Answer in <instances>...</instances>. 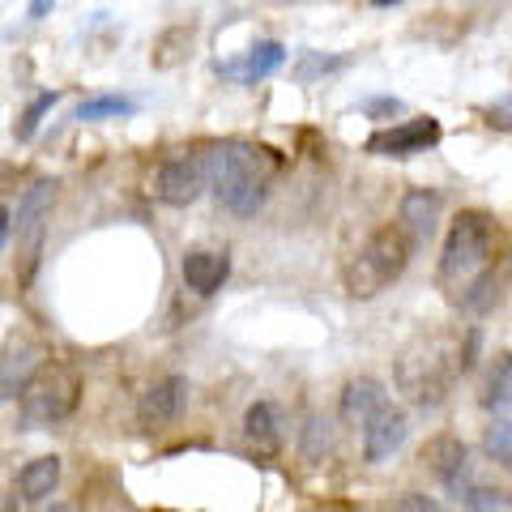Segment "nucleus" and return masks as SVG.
I'll use <instances>...</instances> for the list:
<instances>
[{
    "label": "nucleus",
    "mask_w": 512,
    "mask_h": 512,
    "mask_svg": "<svg viewBox=\"0 0 512 512\" xmlns=\"http://www.w3.org/2000/svg\"><path fill=\"white\" fill-rule=\"evenodd\" d=\"M205 188L218 192L235 218H252L269 201V184H274V154L252 146V141H214L201 154Z\"/></svg>",
    "instance_id": "obj_1"
},
{
    "label": "nucleus",
    "mask_w": 512,
    "mask_h": 512,
    "mask_svg": "<svg viewBox=\"0 0 512 512\" xmlns=\"http://www.w3.org/2000/svg\"><path fill=\"white\" fill-rule=\"evenodd\" d=\"M474 346H478V338H470L466 350L448 346V342L436 338V342H419L414 350H406V355L397 359V384H402V393L419 410L444 406V397H448V389H453V380L470 372Z\"/></svg>",
    "instance_id": "obj_2"
},
{
    "label": "nucleus",
    "mask_w": 512,
    "mask_h": 512,
    "mask_svg": "<svg viewBox=\"0 0 512 512\" xmlns=\"http://www.w3.org/2000/svg\"><path fill=\"white\" fill-rule=\"evenodd\" d=\"M495 239H500V227H495V218L487 210H466L453 218L440 248V282L448 291L457 295L478 274H487L495 265Z\"/></svg>",
    "instance_id": "obj_3"
},
{
    "label": "nucleus",
    "mask_w": 512,
    "mask_h": 512,
    "mask_svg": "<svg viewBox=\"0 0 512 512\" xmlns=\"http://www.w3.org/2000/svg\"><path fill=\"white\" fill-rule=\"evenodd\" d=\"M410 239L402 235L389 222V227H380L367 235V244L350 256L346 269H342V286H346V295L350 299H376L380 291H389V286L406 274V265H410Z\"/></svg>",
    "instance_id": "obj_4"
},
{
    "label": "nucleus",
    "mask_w": 512,
    "mask_h": 512,
    "mask_svg": "<svg viewBox=\"0 0 512 512\" xmlns=\"http://www.w3.org/2000/svg\"><path fill=\"white\" fill-rule=\"evenodd\" d=\"M82 406V376L69 363H43L22 384V419L30 427H56Z\"/></svg>",
    "instance_id": "obj_5"
},
{
    "label": "nucleus",
    "mask_w": 512,
    "mask_h": 512,
    "mask_svg": "<svg viewBox=\"0 0 512 512\" xmlns=\"http://www.w3.org/2000/svg\"><path fill=\"white\" fill-rule=\"evenodd\" d=\"M56 180H35L22 201H18V278L30 282L39 269V256H43V235H47V218H52V205H56Z\"/></svg>",
    "instance_id": "obj_6"
},
{
    "label": "nucleus",
    "mask_w": 512,
    "mask_h": 512,
    "mask_svg": "<svg viewBox=\"0 0 512 512\" xmlns=\"http://www.w3.org/2000/svg\"><path fill=\"white\" fill-rule=\"evenodd\" d=\"M440 137H444V128L436 116H414V120H397L389 128H376V133L363 141V150L376 158H414V154L436 150Z\"/></svg>",
    "instance_id": "obj_7"
},
{
    "label": "nucleus",
    "mask_w": 512,
    "mask_h": 512,
    "mask_svg": "<svg viewBox=\"0 0 512 512\" xmlns=\"http://www.w3.org/2000/svg\"><path fill=\"white\" fill-rule=\"evenodd\" d=\"M205 192V167L201 154H175L154 171V197L171 205V210H188Z\"/></svg>",
    "instance_id": "obj_8"
},
{
    "label": "nucleus",
    "mask_w": 512,
    "mask_h": 512,
    "mask_svg": "<svg viewBox=\"0 0 512 512\" xmlns=\"http://www.w3.org/2000/svg\"><path fill=\"white\" fill-rule=\"evenodd\" d=\"M188 406V376L171 372V376H158L146 393L137 397V427L141 431H163L184 414Z\"/></svg>",
    "instance_id": "obj_9"
},
{
    "label": "nucleus",
    "mask_w": 512,
    "mask_h": 512,
    "mask_svg": "<svg viewBox=\"0 0 512 512\" xmlns=\"http://www.w3.org/2000/svg\"><path fill=\"white\" fill-rule=\"evenodd\" d=\"M423 461L431 466V474L440 478V487L448 495H466L474 487V470H470V448L461 436H436L423 448Z\"/></svg>",
    "instance_id": "obj_10"
},
{
    "label": "nucleus",
    "mask_w": 512,
    "mask_h": 512,
    "mask_svg": "<svg viewBox=\"0 0 512 512\" xmlns=\"http://www.w3.org/2000/svg\"><path fill=\"white\" fill-rule=\"evenodd\" d=\"M440 214H444V201L436 188H410L402 197V222H393V227L410 239V248H419L427 239H436Z\"/></svg>",
    "instance_id": "obj_11"
},
{
    "label": "nucleus",
    "mask_w": 512,
    "mask_h": 512,
    "mask_svg": "<svg viewBox=\"0 0 512 512\" xmlns=\"http://www.w3.org/2000/svg\"><path fill=\"white\" fill-rule=\"evenodd\" d=\"M410 436V419H406V410H397V406H384L372 423L363 427V461H372V466H380V461H389L397 448L406 444Z\"/></svg>",
    "instance_id": "obj_12"
},
{
    "label": "nucleus",
    "mask_w": 512,
    "mask_h": 512,
    "mask_svg": "<svg viewBox=\"0 0 512 512\" xmlns=\"http://www.w3.org/2000/svg\"><path fill=\"white\" fill-rule=\"evenodd\" d=\"M384 406H393V402H389V389H384V384H380L376 376H359V380H350L346 389H342L338 419H342L346 427L363 431V427L372 423V419H376V414H380Z\"/></svg>",
    "instance_id": "obj_13"
},
{
    "label": "nucleus",
    "mask_w": 512,
    "mask_h": 512,
    "mask_svg": "<svg viewBox=\"0 0 512 512\" xmlns=\"http://www.w3.org/2000/svg\"><path fill=\"white\" fill-rule=\"evenodd\" d=\"M180 274H184L188 291L214 295V291H222V282L231 278V252L227 248H192V252H184Z\"/></svg>",
    "instance_id": "obj_14"
},
{
    "label": "nucleus",
    "mask_w": 512,
    "mask_h": 512,
    "mask_svg": "<svg viewBox=\"0 0 512 512\" xmlns=\"http://www.w3.org/2000/svg\"><path fill=\"white\" fill-rule=\"evenodd\" d=\"M282 64H286V47L278 39H269V43H256L252 52H244V60L218 64V73L222 77H235L239 86H256V82H265L269 73H278Z\"/></svg>",
    "instance_id": "obj_15"
},
{
    "label": "nucleus",
    "mask_w": 512,
    "mask_h": 512,
    "mask_svg": "<svg viewBox=\"0 0 512 512\" xmlns=\"http://www.w3.org/2000/svg\"><path fill=\"white\" fill-rule=\"evenodd\" d=\"M244 440L252 444L256 457H278L282 453V414L274 402H252L244 410Z\"/></svg>",
    "instance_id": "obj_16"
},
{
    "label": "nucleus",
    "mask_w": 512,
    "mask_h": 512,
    "mask_svg": "<svg viewBox=\"0 0 512 512\" xmlns=\"http://www.w3.org/2000/svg\"><path fill=\"white\" fill-rule=\"evenodd\" d=\"M60 474H64V466H60V457H56V453L26 461L22 474H18V491H22V500L39 504V500H47V495H56Z\"/></svg>",
    "instance_id": "obj_17"
},
{
    "label": "nucleus",
    "mask_w": 512,
    "mask_h": 512,
    "mask_svg": "<svg viewBox=\"0 0 512 512\" xmlns=\"http://www.w3.org/2000/svg\"><path fill=\"white\" fill-rule=\"evenodd\" d=\"M500 286H504V265L500 269H487V274H478L470 286H461L457 291V303L461 308H466L470 316H487L495 303H500Z\"/></svg>",
    "instance_id": "obj_18"
},
{
    "label": "nucleus",
    "mask_w": 512,
    "mask_h": 512,
    "mask_svg": "<svg viewBox=\"0 0 512 512\" xmlns=\"http://www.w3.org/2000/svg\"><path fill=\"white\" fill-rule=\"evenodd\" d=\"M483 406H487L491 419H512V414H508V410H512V363H508V355L495 359V372H491V380H487Z\"/></svg>",
    "instance_id": "obj_19"
},
{
    "label": "nucleus",
    "mask_w": 512,
    "mask_h": 512,
    "mask_svg": "<svg viewBox=\"0 0 512 512\" xmlns=\"http://www.w3.org/2000/svg\"><path fill=\"white\" fill-rule=\"evenodd\" d=\"M137 111V99H128V94H94L77 107L73 120H124Z\"/></svg>",
    "instance_id": "obj_20"
},
{
    "label": "nucleus",
    "mask_w": 512,
    "mask_h": 512,
    "mask_svg": "<svg viewBox=\"0 0 512 512\" xmlns=\"http://www.w3.org/2000/svg\"><path fill=\"white\" fill-rule=\"evenodd\" d=\"M299 440H303V457H308V461H325L333 453V419H325V414H308Z\"/></svg>",
    "instance_id": "obj_21"
},
{
    "label": "nucleus",
    "mask_w": 512,
    "mask_h": 512,
    "mask_svg": "<svg viewBox=\"0 0 512 512\" xmlns=\"http://www.w3.org/2000/svg\"><path fill=\"white\" fill-rule=\"evenodd\" d=\"M56 103H60V90H43V94H35V99L26 103V111L18 116V124H13V137H18V141H30V137L39 133L43 116H47V111H52Z\"/></svg>",
    "instance_id": "obj_22"
},
{
    "label": "nucleus",
    "mask_w": 512,
    "mask_h": 512,
    "mask_svg": "<svg viewBox=\"0 0 512 512\" xmlns=\"http://www.w3.org/2000/svg\"><path fill=\"white\" fill-rule=\"evenodd\" d=\"M461 504H466V512H508V491L474 483L466 495H461Z\"/></svg>",
    "instance_id": "obj_23"
},
{
    "label": "nucleus",
    "mask_w": 512,
    "mask_h": 512,
    "mask_svg": "<svg viewBox=\"0 0 512 512\" xmlns=\"http://www.w3.org/2000/svg\"><path fill=\"white\" fill-rule=\"evenodd\" d=\"M483 444H487L491 461H500V466H512V419H491Z\"/></svg>",
    "instance_id": "obj_24"
},
{
    "label": "nucleus",
    "mask_w": 512,
    "mask_h": 512,
    "mask_svg": "<svg viewBox=\"0 0 512 512\" xmlns=\"http://www.w3.org/2000/svg\"><path fill=\"white\" fill-rule=\"evenodd\" d=\"M384 512H448V508L440 500H431V495H423V491H402L397 500L384 504Z\"/></svg>",
    "instance_id": "obj_25"
},
{
    "label": "nucleus",
    "mask_w": 512,
    "mask_h": 512,
    "mask_svg": "<svg viewBox=\"0 0 512 512\" xmlns=\"http://www.w3.org/2000/svg\"><path fill=\"white\" fill-rule=\"evenodd\" d=\"M342 69V60L338 56H333V60H320V56H308V60H303L299 64V82H308V77L312 73H338Z\"/></svg>",
    "instance_id": "obj_26"
},
{
    "label": "nucleus",
    "mask_w": 512,
    "mask_h": 512,
    "mask_svg": "<svg viewBox=\"0 0 512 512\" xmlns=\"http://www.w3.org/2000/svg\"><path fill=\"white\" fill-rule=\"evenodd\" d=\"M9 235H13V214H9V205H0V252H5Z\"/></svg>",
    "instance_id": "obj_27"
},
{
    "label": "nucleus",
    "mask_w": 512,
    "mask_h": 512,
    "mask_svg": "<svg viewBox=\"0 0 512 512\" xmlns=\"http://www.w3.org/2000/svg\"><path fill=\"white\" fill-rule=\"evenodd\" d=\"M367 111H372V116H380V111H402V103L397 99H376V103H367Z\"/></svg>",
    "instance_id": "obj_28"
},
{
    "label": "nucleus",
    "mask_w": 512,
    "mask_h": 512,
    "mask_svg": "<svg viewBox=\"0 0 512 512\" xmlns=\"http://www.w3.org/2000/svg\"><path fill=\"white\" fill-rule=\"evenodd\" d=\"M0 512H18V500H13V495H5V491H0Z\"/></svg>",
    "instance_id": "obj_29"
}]
</instances>
